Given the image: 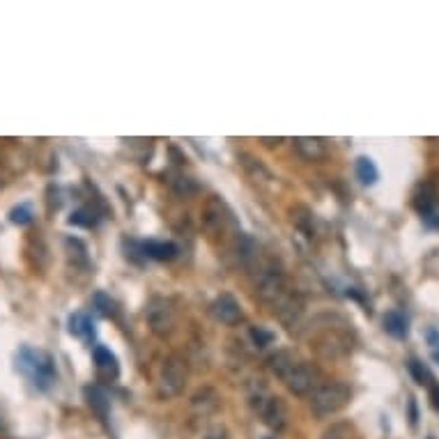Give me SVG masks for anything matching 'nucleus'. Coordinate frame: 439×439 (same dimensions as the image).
I'll return each mask as SVG.
<instances>
[{"label": "nucleus", "instance_id": "nucleus-11", "mask_svg": "<svg viewBox=\"0 0 439 439\" xmlns=\"http://www.w3.org/2000/svg\"><path fill=\"white\" fill-rule=\"evenodd\" d=\"M95 368H97V375L102 379H108V382L110 379H117V375H120V366H117L115 355L102 345L95 347Z\"/></svg>", "mask_w": 439, "mask_h": 439}, {"label": "nucleus", "instance_id": "nucleus-20", "mask_svg": "<svg viewBox=\"0 0 439 439\" xmlns=\"http://www.w3.org/2000/svg\"><path fill=\"white\" fill-rule=\"evenodd\" d=\"M30 207L28 205H21V207H14L12 209V214H10V221L12 224H19V226H23V224H28L30 221Z\"/></svg>", "mask_w": 439, "mask_h": 439}, {"label": "nucleus", "instance_id": "nucleus-3", "mask_svg": "<svg viewBox=\"0 0 439 439\" xmlns=\"http://www.w3.org/2000/svg\"><path fill=\"white\" fill-rule=\"evenodd\" d=\"M347 324H324L320 329H311V347L324 359H340L350 355L352 340L345 331Z\"/></svg>", "mask_w": 439, "mask_h": 439}, {"label": "nucleus", "instance_id": "nucleus-17", "mask_svg": "<svg viewBox=\"0 0 439 439\" xmlns=\"http://www.w3.org/2000/svg\"><path fill=\"white\" fill-rule=\"evenodd\" d=\"M357 178L366 187L375 185L379 173H377V166L372 163V159H368V156H359L357 159Z\"/></svg>", "mask_w": 439, "mask_h": 439}, {"label": "nucleus", "instance_id": "nucleus-12", "mask_svg": "<svg viewBox=\"0 0 439 439\" xmlns=\"http://www.w3.org/2000/svg\"><path fill=\"white\" fill-rule=\"evenodd\" d=\"M294 150H297L306 161H320L329 152V147H327V143L322 139H311V136L294 139Z\"/></svg>", "mask_w": 439, "mask_h": 439}, {"label": "nucleus", "instance_id": "nucleus-4", "mask_svg": "<svg viewBox=\"0 0 439 439\" xmlns=\"http://www.w3.org/2000/svg\"><path fill=\"white\" fill-rule=\"evenodd\" d=\"M189 379V366L187 359L180 355H168L163 359L159 375H156V393L163 398V401H170V398H178L187 386Z\"/></svg>", "mask_w": 439, "mask_h": 439}, {"label": "nucleus", "instance_id": "nucleus-19", "mask_svg": "<svg viewBox=\"0 0 439 439\" xmlns=\"http://www.w3.org/2000/svg\"><path fill=\"white\" fill-rule=\"evenodd\" d=\"M410 370H412V375L416 377L418 384H430V382H435V379H432V375L428 372V368H425L423 364H418L416 359H412V361H410Z\"/></svg>", "mask_w": 439, "mask_h": 439}, {"label": "nucleus", "instance_id": "nucleus-6", "mask_svg": "<svg viewBox=\"0 0 439 439\" xmlns=\"http://www.w3.org/2000/svg\"><path fill=\"white\" fill-rule=\"evenodd\" d=\"M414 209L428 228L439 230V173L423 180L414 191Z\"/></svg>", "mask_w": 439, "mask_h": 439}, {"label": "nucleus", "instance_id": "nucleus-1", "mask_svg": "<svg viewBox=\"0 0 439 439\" xmlns=\"http://www.w3.org/2000/svg\"><path fill=\"white\" fill-rule=\"evenodd\" d=\"M16 368L30 379V384L39 391H47L58 379L56 364L51 355L35 347H21L16 355Z\"/></svg>", "mask_w": 439, "mask_h": 439}, {"label": "nucleus", "instance_id": "nucleus-9", "mask_svg": "<svg viewBox=\"0 0 439 439\" xmlns=\"http://www.w3.org/2000/svg\"><path fill=\"white\" fill-rule=\"evenodd\" d=\"M253 407L258 410V414L262 416V421L270 425L272 430H283L287 423V410L281 398L270 396L265 389H260L258 393L251 396Z\"/></svg>", "mask_w": 439, "mask_h": 439}, {"label": "nucleus", "instance_id": "nucleus-23", "mask_svg": "<svg viewBox=\"0 0 439 439\" xmlns=\"http://www.w3.org/2000/svg\"><path fill=\"white\" fill-rule=\"evenodd\" d=\"M251 333H253V340H255V343H258L260 347L270 345L272 340H274V336H272V333H270V331H265V329H260V327H258V329H253Z\"/></svg>", "mask_w": 439, "mask_h": 439}, {"label": "nucleus", "instance_id": "nucleus-5", "mask_svg": "<svg viewBox=\"0 0 439 439\" xmlns=\"http://www.w3.org/2000/svg\"><path fill=\"white\" fill-rule=\"evenodd\" d=\"M352 389L343 382H327L320 384L311 393V407L318 416H331L350 403Z\"/></svg>", "mask_w": 439, "mask_h": 439}, {"label": "nucleus", "instance_id": "nucleus-15", "mask_svg": "<svg viewBox=\"0 0 439 439\" xmlns=\"http://www.w3.org/2000/svg\"><path fill=\"white\" fill-rule=\"evenodd\" d=\"M85 398H88V405L97 412V414L108 416L110 401H108L106 391H104L102 386H88V389H85Z\"/></svg>", "mask_w": 439, "mask_h": 439}, {"label": "nucleus", "instance_id": "nucleus-8", "mask_svg": "<svg viewBox=\"0 0 439 439\" xmlns=\"http://www.w3.org/2000/svg\"><path fill=\"white\" fill-rule=\"evenodd\" d=\"M145 320H147L150 331H152L154 336L166 338L173 333L175 322H178V316H175V309L168 299L154 297L145 309Z\"/></svg>", "mask_w": 439, "mask_h": 439}, {"label": "nucleus", "instance_id": "nucleus-24", "mask_svg": "<svg viewBox=\"0 0 439 439\" xmlns=\"http://www.w3.org/2000/svg\"><path fill=\"white\" fill-rule=\"evenodd\" d=\"M428 345H430V355L432 359L439 364V331H430L428 333Z\"/></svg>", "mask_w": 439, "mask_h": 439}, {"label": "nucleus", "instance_id": "nucleus-2", "mask_svg": "<svg viewBox=\"0 0 439 439\" xmlns=\"http://www.w3.org/2000/svg\"><path fill=\"white\" fill-rule=\"evenodd\" d=\"M202 228H205L209 237H241L239 224L235 219L233 209L219 195H209L205 207H202Z\"/></svg>", "mask_w": 439, "mask_h": 439}, {"label": "nucleus", "instance_id": "nucleus-18", "mask_svg": "<svg viewBox=\"0 0 439 439\" xmlns=\"http://www.w3.org/2000/svg\"><path fill=\"white\" fill-rule=\"evenodd\" d=\"M292 224L304 233H313V212L306 205L292 207Z\"/></svg>", "mask_w": 439, "mask_h": 439}, {"label": "nucleus", "instance_id": "nucleus-10", "mask_svg": "<svg viewBox=\"0 0 439 439\" xmlns=\"http://www.w3.org/2000/svg\"><path fill=\"white\" fill-rule=\"evenodd\" d=\"M209 311H212V316L219 320L221 324H239L241 320H244V311H241L239 301L233 297L230 292H221L219 297L212 301V306H209Z\"/></svg>", "mask_w": 439, "mask_h": 439}, {"label": "nucleus", "instance_id": "nucleus-25", "mask_svg": "<svg viewBox=\"0 0 439 439\" xmlns=\"http://www.w3.org/2000/svg\"><path fill=\"white\" fill-rule=\"evenodd\" d=\"M205 439H228V435H226V430H224V428H214V430H209V432H207Z\"/></svg>", "mask_w": 439, "mask_h": 439}, {"label": "nucleus", "instance_id": "nucleus-21", "mask_svg": "<svg viewBox=\"0 0 439 439\" xmlns=\"http://www.w3.org/2000/svg\"><path fill=\"white\" fill-rule=\"evenodd\" d=\"M95 304H97V309H99L102 316H115V304L106 297V294H102V292L97 294Z\"/></svg>", "mask_w": 439, "mask_h": 439}, {"label": "nucleus", "instance_id": "nucleus-22", "mask_svg": "<svg viewBox=\"0 0 439 439\" xmlns=\"http://www.w3.org/2000/svg\"><path fill=\"white\" fill-rule=\"evenodd\" d=\"M322 439H350V428L345 423H338L322 435Z\"/></svg>", "mask_w": 439, "mask_h": 439}, {"label": "nucleus", "instance_id": "nucleus-7", "mask_svg": "<svg viewBox=\"0 0 439 439\" xmlns=\"http://www.w3.org/2000/svg\"><path fill=\"white\" fill-rule=\"evenodd\" d=\"M281 379H283L285 386L294 396H306V393H313V389L318 386L320 370L313 364L304 361V359L294 355L290 359V364H287V368L283 370V375H281Z\"/></svg>", "mask_w": 439, "mask_h": 439}, {"label": "nucleus", "instance_id": "nucleus-16", "mask_svg": "<svg viewBox=\"0 0 439 439\" xmlns=\"http://www.w3.org/2000/svg\"><path fill=\"white\" fill-rule=\"evenodd\" d=\"M69 333H74L78 338H93L95 336L93 320L85 316V313H74V316H69Z\"/></svg>", "mask_w": 439, "mask_h": 439}, {"label": "nucleus", "instance_id": "nucleus-14", "mask_svg": "<svg viewBox=\"0 0 439 439\" xmlns=\"http://www.w3.org/2000/svg\"><path fill=\"white\" fill-rule=\"evenodd\" d=\"M143 253H145L147 258H154V260H173L175 255H178V246H175L173 241L150 239L143 244Z\"/></svg>", "mask_w": 439, "mask_h": 439}, {"label": "nucleus", "instance_id": "nucleus-13", "mask_svg": "<svg viewBox=\"0 0 439 439\" xmlns=\"http://www.w3.org/2000/svg\"><path fill=\"white\" fill-rule=\"evenodd\" d=\"M384 329L389 336L403 340V338H407V333H410V320L401 311H389L384 316Z\"/></svg>", "mask_w": 439, "mask_h": 439}]
</instances>
